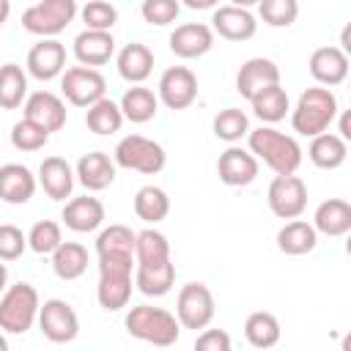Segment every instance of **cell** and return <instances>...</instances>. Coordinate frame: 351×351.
Returning <instances> with one entry per match:
<instances>
[{
    "label": "cell",
    "instance_id": "6da1fadb",
    "mask_svg": "<svg viewBox=\"0 0 351 351\" xmlns=\"http://www.w3.org/2000/svg\"><path fill=\"white\" fill-rule=\"evenodd\" d=\"M247 143H250V151L255 154V159L263 162L277 176L296 173L302 165V145L296 143V137H291L274 126H261V129L247 132Z\"/></svg>",
    "mask_w": 351,
    "mask_h": 351
},
{
    "label": "cell",
    "instance_id": "7a4b0ae2",
    "mask_svg": "<svg viewBox=\"0 0 351 351\" xmlns=\"http://www.w3.org/2000/svg\"><path fill=\"white\" fill-rule=\"evenodd\" d=\"M132 261L134 252H99L96 299L107 313H115L132 299Z\"/></svg>",
    "mask_w": 351,
    "mask_h": 351
},
{
    "label": "cell",
    "instance_id": "3957f363",
    "mask_svg": "<svg viewBox=\"0 0 351 351\" xmlns=\"http://www.w3.org/2000/svg\"><path fill=\"white\" fill-rule=\"evenodd\" d=\"M337 112H340L337 96L329 88H307L296 99V107L291 110V126L296 134L315 137L335 123Z\"/></svg>",
    "mask_w": 351,
    "mask_h": 351
},
{
    "label": "cell",
    "instance_id": "277c9868",
    "mask_svg": "<svg viewBox=\"0 0 351 351\" xmlns=\"http://www.w3.org/2000/svg\"><path fill=\"white\" fill-rule=\"evenodd\" d=\"M126 332L143 343L151 346H176L181 337V324L178 318L165 310V307H151V304H137L126 313Z\"/></svg>",
    "mask_w": 351,
    "mask_h": 351
},
{
    "label": "cell",
    "instance_id": "5b68a950",
    "mask_svg": "<svg viewBox=\"0 0 351 351\" xmlns=\"http://www.w3.org/2000/svg\"><path fill=\"white\" fill-rule=\"evenodd\" d=\"M38 291L30 282L8 285L0 296V329L5 335H25L38 321Z\"/></svg>",
    "mask_w": 351,
    "mask_h": 351
},
{
    "label": "cell",
    "instance_id": "8992f818",
    "mask_svg": "<svg viewBox=\"0 0 351 351\" xmlns=\"http://www.w3.org/2000/svg\"><path fill=\"white\" fill-rule=\"evenodd\" d=\"M77 14H80L77 0H38L36 5L25 8L22 27L33 36L55 38L58 33H63L74 22Z\"/></svg>",
    "mask_w": 351,
    "mask_h": 351
},
{
    "label": "cell",
    "instance_id": "52a82bcc",
    "mask_svg": "<svg viewBox=\"0 0 351 351\" xmlns=\"http://www.w3.org/2000/svg\"><path fill=\"white\" fill-rule=\"evenodd\" d=\"M112 162L118 167H126V170H137L143 176H156L165 162H167V154L165 148L151 140V137H143V134H126L123 140H118L115 151H112Z\"/></svg>",
    "mask_w": 351,
    "mask_h": 351
},
{
    "label": "cell",
    "instance_id": "ba28073f",
    "mask_svg": "<svg viewBox=\"0 0 351 351\" xmlns=\"http://www.w3.org/2000/svg\"><path fill=\"white\" fill-rule=\"evenodd\" d=\"M217 304L206 282H186L176 299V318L184 329H206L214 321Z\"/></svg>",
    "mask_w": 351,
    "mask_h": 351
},
{
    "label": "cell",
    "instance_id": "9c48e42d",
    "mask_svg": "<svg viewBox=\"0 0 351 351\" xmlns=\"http://www.w3.org/2000/svg\"><path fill=\"white\" fill-rule=\"evenodd\" d=\"M60 90L63 99L74 107H90L93 101H99L107 90V80L99 69L90 66H71L60 74Z\"/></svg>",
    "mask_w": 351,
    "mask_h": 351
},
{
    "label": "cell",
    "instance_id": "30bf717a",
    "mask_svg": "<svg viewBox=\"0 0 351 351\" xmlns=\"http://www.w3.org/2000/svg\"><path fill=\"white\" fill-rule=\"evenodd\" d=\"M266 200H269L271 214L280 217V219L302 217V211L307 208V184L299 176H293V173L274 176L271 184H269Z\"/></svg>",
    "mask_w": 351,
    "mask_h": 351
},
{
    "label": "cell",
    "instance_id": "8fae6325",
    "mask_svg": "<svg viewBox=\"0 0 351 351\" xmlns=\"http://www.w3.org/2000/svg\"><path fill=\"white\" fill-rule=\"evenodd\" d=\"M38 329L49 343H71L80 335V318L63 299H47L38 307Z\"/></svg>",
    "mask_w": 351,
    "mask_h": 351
},
{
    "label": "cell",
    "instance_id": "7c38bea8",
    "mask_svg": "<svg viewBox=\"0 0 351 351\" xmlns=\"http://www.w3.org/2000/svg\"><path fill=\"white\" fill-rule=\"evenodd\" d=\"M159 101L167 110H186L197 99V77L186 66H170L159 77Z\"/></svg>",
    "mask_w": 351,
    "mask_h": 351
},
{
    "label": "cell",
    "instance_id": "4fadbf2b",
    "mask_svg": "<svg viewBox=\"0 0 351 351\" xmlns=\"http://www.w3.org/2000/svg\"><path fill=\"white\" fill-rule=\"evenodd\" d=\"M258 159L250 148H239V145H230L228 151L219 154L217 159V176L222 184L228 186H247L258 178Z\"/></svg>",
    "mask_w": 351,
    "mask_h": 351
},
{
    "label": "cell",
    "instance_id": "5bb4252c",
    "mask_svg": "<svg viewBox=\"0 0 351 351\" xmlns=\"http://www.w3.org/2000/svg\"><path fill=\"white\" fill-rule=\"evenodd\" d=\"M25 118L36 121L38 126H44L49 134L52 132H60L66 126V118H69V110H66V101L52 93V90H36L25 99Z\"/></svg>",
    "mask_w": 351,
    "mask_h": 351
},
{
    "label": "cell",
    "instance_id": "9a60e30c",
    "mask_svg": "<svg viewBox=\"0 0 351 351\" xmlns=\"http://www.w3.org/2000/svg\"><path fill=\"white\" fill-rule=\"evenodd\" d=\"M66 71V47L58 38H41L27 52V74L49 82Z\"/></svg>",
    "mask_w": 351,
    "mask_h": 351
},
{
    "label": "cell",
    "instance_id": "2e32d148",
    "mask_svg": "<svg viewBox=\"0 0 351 351\" xmlns=\"http://www.w3.org/2000/svg\"><path fill=\"white\" fill-rule=\"evenodd\" d=\"M211 30L228 41H247L255 36L258 30V22H255V14L250 8H241V5H219L214 8V16H211Z\"/></svg>",
    "mask_w": 351,
    "mask_h": 351
},
{
    "label": "cell",
    "instance_id": "e0dca14e",
    "mask_svg": "<svg viewBox=\"0 0 351 351\" xmlns=\"http://www.w3.org/2000/svg\"><path fill=\"white\" fill-rule=\"evenodd\" d=\"M211 47H214V30L203 22H186L170 33V49H173V55H178L184 60L200 58Z\"/></svg>",
    "mask_w": 351,
    "mask_h": 351
},
{
    "label": "cell",
    "instance_id": "ac0fdd59",
    "mask_svg": "<svg viewBox=\"0 0 351 351\" xmlns=\"http://www.w3.org/2000/svg\"><path fill=\"white\" fill-rule=\"evenodd\" d=\"M280 82V66L269 58H250L241 63L239 74H236V90L250 101L258 90L277 85Z\"/></svg>",
    "mask_w": 351,
    "mask_h": 351
},
{
    "label": "cell",
    "instance_id": "d6986e66",
    "mask_svg": "<svg viewBox=\"0 0 351 351\" xmlns=\"http://www.w3.org/2000/svg\"><path fill=\"white\" fill-rule=\"evenodd\" d=\"M115 55V38L112 30H82L74 38V58L80 60V66H104L110 58Z\"/></svg>",
    "mask_w": 351,
    "mask_h": 351
},
{
    "label": "cell",
    "instance_id": "ffe728a7",
    "mask_svg": "<svg viewBox=\"0 0 351 351\" xmlns=\"http://www.w3.org/2000/svg\"><path fill=\"white\" fill-rule=\"evenodd\" d=\"M310 74L321 85H340L348 77V55L340 47H318L310 55Z\"/></svg>",
    "mask_w": 351,
    "mask_h": 351
},
{
    "label": "cell",
    "instance_id": "44dd1931",
    "mask_svg": "<svg viewBox=\"0 0 351 351\" xmlns=\"http://www.w3.org/2000/svg\"><path fill=\"white\" fill-rule=\"evenodd\" d=\"M60 219L74 233H90V230L101 228V222H104V203L99 197H90V195L71 197L63 206Z\"/></svg>",
    "mask_w": 351,
    "mask_h": 351
},
{
    "label": "cell",
    "instance_id": "7402d4cb",
    "mask_svg": "<svg viewBox=\"0 0 351 351\" xmlns=\"http://www.w3.org/2000/svg\"><path fill=\"white\" fill-rule=\"evenodd\" d=\"M74 176L88 192H101L115 181V162L104 151H90L80 156Z\"/></svg>",
    "mask_w": 351,
    "mask_h": 351
},
{
    "label": "cell",
    "instance_id": "603a6c76",
    "mask_svg": "<svg viewBox=\"0 0 351 351\" xmlns=\"http://www.w3.org/2000/svg\"><path fill=\"white\" fill-rule=\"evenodd\" d=\"M36 176L19 162H8L0 167V200L11 206L27 203L36 195Z\"/></svg>",
    "mask_w": 351,
    "mask_h": 351
},
{
    "label": "cell",
    "instance_id": "cb8c5ba5",
    "mask_svg": "<svg viewBox=\"0 0 351 351\" xmlns=\"http://www.w3.org/2000/svg\"><path fill=\"white\" fill-rule=\"evenodd\" d=\"M38 184L52 200H66L74 189V170L63 156H47L38 167Z\"/></svg>",
    "mask_w": 351,
    "mask_h": 351
},
{
    "label": "cell",
    "instance_id": "d4e9b609",
    "mask_svg": "<svg viewBox=\"0 0 351 351\" xmlns=\"http://www.w3.org/2000/svg\"><path fill=\"white\" fill-rule=\"evenodd\" d=\"M134 285L143 296H165L176 285V263L167 258L162 263H137Z\"/></svg>",
    "mask_w": 351,
    "mask_h": 351
},
{
    "label": "cell",
    "instance_id": "484cf974",
    "mask_svg": "<svg viewBox=\"0 0 351 351\" xmlns=\"http://www.w3.org/2000/svg\"><path fill=\"white\" fill-rule=\"evenodd\" d=\"M115 66H118V74H121L126 82L140 85V82H145V80L151 77V71H154V52H151L145 44L132 41V44H126V47L118 52Z\"/></svg>",
    "mask_w": 351,
    "mask_h": 351
},
{
    "label": "cell",
    "instance_id": "4316f807",
    "mask_svg": "<svg viewBox=\"0 0 351 351\" xmlns=\"http://www.w3.org/2000/svg\"><path fill=\"white\" fill-rule=\"evenodd\" d=\"M313 228L324 236H346L351 230V203L343 197H329L315 208Z\"/></svg>",
    "mask_w": 351,
    "mask_h": 351
},
{
    "label": "cell",
    "instance_id": "83f0119b",
    "mask_svg": "<svg viewBox=\"0 0 351 351\" xmlns=\"http://www.w3.org/2000/svg\"><path fill=\"white\" fill-rule=\"evenodd\" d=\"M307 156L321 170H337L346 162V156H348V143L340 134H332L326 129V132H321V134L313 137V143L307 148Z\"/></svg>",
    "mask_w": 351,
    "mask_h": 351
},
{
    "label": "cell",
    "instance_id": "f1b7e54d",
    "mask_svg": "<svg viewBox=\"0 0 351 351\" xmlns=\"http://www.w3.org/2000/svg\"><path fill=\"white\" fill-rule=\"evenodd\" d=\"M315 244H318V230L310 222L296 219V217L285 222L277 233V247L285 255H307L315 250Z\"/></svg>",
    "mask_w": 351,
    "mask_h": 351
},
{
    "label": "cell",
    "instance_id": "f546056e",
    "mask_svg": "<svg viewBox=\"0 0 351 351\" xmlns=\"http://www.w3.org/2000/svg\"><path fill=\"white\" fill-rule=\"evenodd\" d=\"M121 112H123V121H132V123H148L156 110H159V96L151 90V88H143V85H134L129 88L121 101H118Z\"/></svg>",
    "mask_w": 351,
    "mask_h": 351
},
{
    "label": "cell",
    "instance_id": "4dcf8cb0",
    "mask_svg": "<svg viewBox=\"0 0 351 351\" xmlns=\"http://www.w3.org/2000/svg\"><path fill=\"white\" fill-rule=\"evenodd\" d=\"M250 104H252V112L263 121V123H277V121H282L285 115H288V110H291V101H288V93H285V88L277 82V85H269V88H263V90H258L252 99H250Z\"/></svg>",
    "mask_w": 351,
    "mask_h": 351
},
{
    "label": "cell",
    "instance_id": "1f68e13d",
    "mask_svg": "<svg viewBox=\"0 0 351 351\" xmlns=\"http://www.w3.org/2000/svg\"><path fill=\"white\" fill-rule=\"evenodd\" d=\"M88 269V250L80 241H60L52 252V271L60 280H77Z\"/></svg>",
    "mask_w": 351,
    "mask_h": 351
},
{
    "label": "cell",
    "instance_id": "d6a6232c",
    "mask_svg": "<svg viewBox=\"0 0 351 351\" xmlns=\"http://www.w3.org/2000/svg\"><path fill=\"white\" fill-rule=\"evenodd\" d=\"M244 337L255 348H271V346H277L280 343V321H277V315H271L266 310L250 313L247 321H244Z\"/></svg>",
    "mask_w": 351,
    "mask_h": 351
},
{
    "label": "cell",
    "instance_id": "836d02e7",
    "mask_svg": "<svg viewBox=\"0 0 351 351\" xmlns=\"http://www.w3.org/2000/svg\"><path fill=\"white\" fill-rule=\"evenodd\" d=\"M27 99V74L19 63L0 66V107L16 110Z\"/></svg>",
    "mask_w": 351,
    "mask_h": 351
},
{
    "label": "cell",
    "instance_id": "e575fe53",
    "mask_svg": "<svg viewBox=\"0 0 351 351\" xmlns=\"http://www.w3.org/2000/svg\"><path fill=\"white\" fill-rule=\"evenodd\" d=\"M134 214L143 222H151V225L162 222L170 214V197H167V192L162 186H154V184L140 186L137 195H134Z\"/></svg>",
    "mask_w": 351,
    "mask_h": 351
},
{
    "label": "cell",
    "instance_id": "d590c367",
    "mask_svg": "<svg viewBox=\"0 0 351 351\" xmlns=\"http://www.w3.org/2000/svg\"><path fill=\"white\" fill-rule=\"evenodd\" d=\"M85 123L93 134H115L123 126V112L118 107V101L101 96L99 101H93L85 112Z\"/></svg>",
    "mask_w": 351,
    "mask_h": 351
},
{
    "label": "cell",
    "instance_id": "8d00e7d4",
    "mask_svg": "<svg viewBox=\"0 0 351 351\" xmlns=\"http://www.w3.org/2000/svg\"><path fill=\"white\" fill-rule=\"evenodd\" d=\"M134 258L137 263H162L170 258V241L165 233L145 228L134 236Z\"/></svg>",
    "mask_w": 351,
    "mask_h": 351
},
{
    "label": "cell",
    "instance_id": "74e56055",
    "mask_svg": "<svg viewBox=\"0 0 351 351\" xmlns=\"http://www.w3.org/2000/svg\"><path fill=\"white\" fill-rule=\"evenodd\" d=\"M214 134L219 137V140H225V143H236V140H241L247 132H250V118H247V112L244 110H239V107H225V110H219L217 115H214Z\"/></svg>",
    "mask_w": 351,
    "mask_h": 351
},
{
    "label": "cell",
    "instance_id": "f35d334b",
    "mask_svg": "<svg viewBox=\"0 0 351 351\" xmlns=\"http://www.w3.org/2000/svg\"><path fill=\"white\" fill-rule=\"evenodd\" d=\"M47 143H49V132L44 126H38L36 121H30V118H22L11 126V145L16 151L33 154V151H41Z\"/></svg>",
    "mask_w": 351,
    "mask_h": 351
},
{
    "label": "cell",
    "instance_id": "ab89813d",
    "mask_svg": "<svg viewBox=\"0 0 351 351\" xmlns=\"http://www.w3.org/2000/svg\"><path fill=\"white\" fill-rule=\"evenodd\" d=\"M60 241H63V233L55 219H38L27 233V247L36 255H52Z\"/></svg>",
    "mask_w": 351,
    "mask_h": 351
},
{
    "label": "cell",
    "instance_id": "60d3db41",
    "mask_svg": "<svg viewBox=\"0 0 351 351\" xmlns=\"http://www.w3.org/2000/svg\"><path fill=\"white\" fill-rule=\"evenodd\" d=\"M258 14L269 27H288L299 16V0H261Z\"/></svg>",
    "mask_w": 351,
    "mask_h": 351
},
{
    "label": "cell",
    "instance_id": "b9f144b4",
    "mask_svg": "<svg viewBox=\"0 0 351 351\" xmlns=\"http://www.w3.org/2000/svg\"><path fill=\"white\" fill-rule=\"evenodd\" d=\"M80 16L88 30H112L118 22V8L110 0H88L80 8Z\"/></svg>",
    "mask_w": 351,
    "mask_h": 351
},
{
    "label": "cell",
    "instance_id": "7bdbcfd3",
    "mask_svg": "<svg viewBox=\"0 0 351 351\" xmlns=\"http://www.w3.org/2000/svg\"><path fill=\"white\" fill-rule=\"evenodd\" d=\"M134 230L126 225H110L96 236V255L99 252H134Z\"/></svg>",
    "mask_w": 351,
    "mask_h": 351
},
{
    "label": "cell",
    "instance_id": "ee69618b",
    "mask_svg": "<svg viewBox=\"0 0 351 351\" xmlns=\"http://www.w3.org/2000/svg\"><path fill=\"white\" fill-rule=\"evenodd\" d=\"M140 14H143V19H145L148 25L165 27V25H170V22L178 19L181 3H178V0H143Z\"/></svg>",
    "mask_w": 351,
    "mask_h": 351
},
{
    "label": "cell",
    "instance_id": "f6af8a7d",
    "mask_svg": "<svg viewBox=\"0 0 351 351\" xmlns=\"http://www.w3.org/2000/svg\"><path fill=\"white\" fill-rule=\"evenodd\" d=\"M27 250V236L16 225H0V261H16Z\"/></svg>",
    "mask_w": 351,
    "mask_h": 351
},
{
    "label": "cell",
    "instance_id": "bcb514c9",
    "mask_svg": "<svg viewBox=\"0 0 351 351\" xmlns=\"http://www.w3.org/2000/svg\"><path fill=\"white\" fill-rule=\"evenodd\" d=\"M230 335L225 329H203L195 340L197 351H230Z\"/></svg>",
    "mask_w": 351,
    "mask_h": 351
},
{
    "label": "cell",
    "instance_id": "7dc6e473",
    "mask_svg": "<svg viewBox=\"0 0 351 351\" xmlns=\"http://www.w3.org/2000/svg\"><path fill=\"white\" fill-rule=\"evenodd\" d=\"M217 3H219V0H184V5H186V8H192V11H206V8H217Z\"/></svg>",
    "mask_w": 351,
    "mask_h": 351
},
{
    "label": "cell",
    "instance_id": "c3c4849f",
    "mask_svg": "<svg viewBox=\"0 0 351 351\" xmlns=\"http://www.w3.org/2000/svg\"><path fill=\"white\" fill-rule=\"evenodd\" d=\"M348 129H351V126H348V112H343V115H340V137H343L346 143L351 140V132H348Z\"/></svg>",
    "mask_w": 351,
    "mask_h": 351
},
{
    "label": "cell",
    "instance_id": "681fc988",
    "mask_svg": "<svg viewBox=\"0 0 351 351\" xmlns=\"http://www.w3.org/2000/svg\"><path fill=\"white\" fill-rule=\"evenodd\" d=\"M11 16V0H0V25H5Z\"/></svg>",
    "mask_w": 351,
    "mask_h": 351
},
{
    "label": "cell",
    "instance_id": "f907efd6",
    "mask_svg": "<svg viewBox=\"0 0 351 351\" xmlns=\"http://www.w3.org/2000/svg\"><path fill=\"white\" fill-rule=\"evenodd\" d=\"M8 288V269H5V263L0 261V293Z\"/></svg>",
    "mask_w": 351,
    "mask_h": 351
},
{
    "label": "cell",
    "instance_id": "816d5d0a",
    "mask_svg": "<svg viewBox=\"0 0 351 351\" xmlns=\"http://www.w3.org/2000/svg\"><path fill=\"white\" fill-rule=\"evenodd\" d=\"M261 0H230V5H241V8H250V5H258Z\"/></svg>",
    "mask_w": 351,
    "mask_h": 351
},
{
    "label": "cell",
    "instance_id": "f5cc1de1",
    "mask_svg": "<svg viewBox=\"0 0 351 351\" xmlns=\"http://www.w3.org/2000/svg\"><path fill=\"white\" fill-rule=\"evenodd\" d=\"M0 351H8V340H5V335H3V329H0Z\"/></svg>",
    "mask_w": 351,
    "mask_h": 351
}]
</instances>
